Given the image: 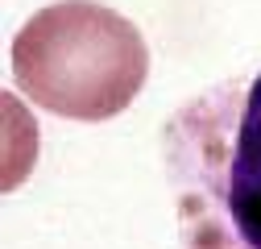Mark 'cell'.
Instances as JSON below:
<instances>
[{
  "instance_id": "obj_2",
  "label": "cell",
  "mask_w": 261,
  "mask_h": 249,
  "mask_svg": "<svg viewBox=\"0 0 261 249\" xmlns=\"http://www.w3.org/2000/svg\"><path fill=\"white\" fill-rule=\"evenodd\" d=\"M13 79L38 108L67 120H108L137 100L149 50L133 21L91 5H46L13 38Z\"/></svg>"
},
{
  "instance_id": "obj_1",
  "label": "cell",
  "mask_w": 261,
  "mask_h": 249,
  "mask_svg": "<svg viewBox=\"0 0 261 249\" xmlns=\"http://www.w3.org/2000/svg\"><path fill=\"white\" fill-rule=\"evenodd\" d=\"M187 249H261V71L187 100L166 133Z\"/></svg>"
}]
</instances>
